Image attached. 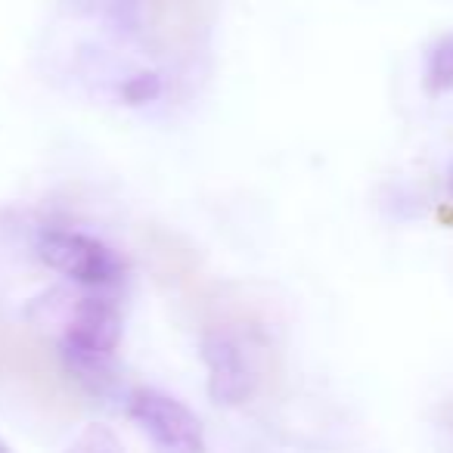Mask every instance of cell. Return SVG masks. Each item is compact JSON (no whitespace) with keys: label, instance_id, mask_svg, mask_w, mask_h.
I'll use <instances>...</instances> for the list:
<instances>
[{"label":"cell","instance_id":"11","mask_svg":"<svg viewBox=\"0 0 453 453\" xmlns=\"http://www.w3.org/2000/svg\"><path fill=\"white\" fill-rule=\"evenodd\" d=\"M0 453H13V450H10V447L4 444V441H0Z\"/></svg>","mask_w":453,"mask_h":453},{"label":"cell","instance_id":"3","mask_svg":"<svg viewBox=\"0 0 453 453\" xmlns=\"http://www.w3.org/2000/svg\"><path fill=\"white\" fill-rule=\"evenodd\" d=\"M38 258L50 271L94 289L119 286L125 280V265L119 255L81 230H44L38 236Z\"/></svg>","mask_w":453,"mask_h":453},{"label":"cell","instance_id":"9","mask_svg":"<svg viewBox=\"0 0 453 453\" xmlns=\"http://www.w3.org/2000/svg\"><path fill=\"white\" fill-rule=\"evenodd\" d=\"M121 94H125V100L131 103V106H140V103L152 100V96H158V81L156 75H137L131 78V81L121 88Z\"/></svg>","mask_w":453,"mask_h":453},{"label":"cell","instance_id":"5","mask_svg":"<svg viewBox=\"0 0 453 453\" xmlns=\"http://www.w3.org/2000/svg\"><path fill=\"white\" fill-rule=\"evenodd\" d=\"M202 360L208 370V395L214 403L224 407H240L255 395V376L252 357H249L242 339L226 326L205 329L202 335Z\"/></svg>","mask_w":453,"mask_h":453},{"label":"cell","instance_id":"8","mask_svg":"<svg viewBox=\"0 0 453 453\" xmlns=\"http://www.w3.org/2000/svg\"><path fill=\"white\" fill-rule=\"evenodd\" d=\"M65 453H125V447H121L119 434L112 428L94 422V426H84L75 434V441L65 447Z\"/></svg>","mask_w":453,"mask_h":453},{"label":"cell","instance_id":"12","mask_svg":"<svg viewBox=\"0 0 453 453\" xmlns=\"http://www.w3.org/2000/svg\"><path fill=\"white\" fill-rule=\"evenodd\" d=\"M450 193H453V165H450Z\"/></svg>","mask_w":453,"mask_h":453},{"label":"cell","instance_id":"6","mask_svg":"<svg viewBox=\"0 0 453 453\" xmlns=\"http://www.w3.org/2000/svg\"><path fill=\"white\" fill-rule=\"evenodd\" d=\"M143 26L152 50L187 57L205 41L211 0H143Z\"/></svg>","mask_w":453,"mask_h":453},{"label":"cell","instance_id":"4","mask_svg":"<svg viewBox=\"0 0 453 453\" xmlns=\"http://www.w3.org/2000/svg\"><path fill=\"white\" fill-rule=\"evenodd\" d=\"M127 416L156 444L158 453H205V432L193 410L156 388H134Z\"/></svg>","mask_w":453,"mask_h":453},{"label":"cell","instance_id":"2","mask_svg":"<svg viewBox=\"0 0 453 453\" xmlns=\"http://www.w3.org/2000/svg\"><path fill=\"white\" fill-rule=\"evenodd\" d=\"M121 339V314L109 298H81L63 342V364L78 379H100Z\"/></svg>","mask_w":453,"mask_h":453},{"label":"cell","instance_id":"10","mask_svg":"<svg viewBox=\"0 0 453 453\" xmlns=\"http://www.w3.org/2000/svg\"><path fill=\"white\" fill-rule=\"evenodd\" d=\"M441 416H444V422H447V428L453 432V397L444 403V410H441Z\"/></svg>","mask_w":453,"mask_h":453},{"label":"cell","instance_id":"7","mask_svg":"<svg viewBox=\"0 0 453 453\" xmlns=\"http://www.w3.org/2000/svg\"><path fill=\"white\" fill-rule=\"evenodd\" d=\"M426 88L428 94H444L453 88V35L441 38L432 47V57H428L426 69Z\"/></svg>","mask_w":453,"mask_h":453},{"label":"cell","instance_id":"1","mask_svg":"<svg viewBox=\"0 0 453 453\" xmlns=\"http://www.w3.org/2000/svg\"><path fill=\"white\" fill-rule=\"evenodd\" d=\"M0 376L22 382L44 407L63 416L78 413V391L63 357L50 354L44 342L19 329L0 326Z\"/></svg>","mask_w":453,"mask_h":453}]
</instances>
